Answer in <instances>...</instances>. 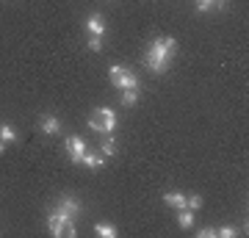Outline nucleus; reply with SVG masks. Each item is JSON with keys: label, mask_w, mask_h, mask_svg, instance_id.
Wrapping results in <instances>:
<instances>
[{"label": "nucleus", "mask_w": 249, "mask_h": 238, "mask_svg": "<svg viewBox=\"0 0 249 238\" xmlns=\"http://www.w3.org/2000/svg\"><path fill=\"white\" fill-rule=\"evenodd\" d=\"M175 53H178V42L172 36H158L150 44V50H147V70L158 72V75L166 72L169 70V61L175 58Z\"/></svg>", "instance_id": "obj_1"}, {"label": "nucleus", "mask_w": 249, "mask_h": 238, "mask_svg": "<svg viewBox=\"0 0 249 238\" xmlns=\"http://www.w3.org/2000/svg\"><path fill=\"white\" fill-rule=\"evenodd\" d=\"M75 219H70L67 213H61L58 208H55L50 216H47V230H50V236L61 238V236H75V224H72Z\"/></svg>", "instance_id": "obj_2"}, {"label": "nucleus", "mask_w": 249, "mask_h": 238, "mask_svg": "<svg viewBox=\"0 0 249 238\" xmlns=\"http://www.w3.org/2000/svg\"><path fill=\"white\" fill-rule=\"evenodd\" d=\"M64 152H67V158L72 164H80L83 155H86V141L80 139V136H70V139L64 141Z\"/></svg>", "instance_id": "obj_3"}, {"label": "nucleus", "mask_w": 249, "mask_h": 238, "mask_svg": "<svg viewBox=\"0 0 249 238\" xmlns=\"http://www.w3.org/2000/svg\"><path fill=\"white\" fill-rule=\"evenodd\" d=\"M94 116H97L100 122H103V130H106V133H114V130H116V125H119L116 114H114V111H111L108 106H100L97 111H94Z\"/></svg>", "instance_id": "obj_4"}, {"label": "nucleus", "mask_w": 249, "mask_h": 238, "mask_svg": "<svg viewBox=\"0 0 249 238\" xmlns=\"http://www.w3.org/2000/svg\"><path fill=\"white\" fill-rule=\"evenodd\" d=\"M58 211L67 213L70 219H78V216H80V202L75 200V197H67V194H64L61 200H58Z\"/></svg>", "instance_id": "obj_5"}, {"label": "nucleus", "mask_w": 249, "mask_h": 238, "mask_svg": "<svg viewBox=\"0 0 249 238\" xmlns=\"http://www.w3.org/2000/svg\"><path fill=\"white\" fill-rule=\"evenodd\" d=\"M111 83H114V89H136L139 86V78L130 70H122L116 78H111Z\"/></svg>", "instance_id": "obj_6"}, {"label": "nucleus", "mask_w": 249, "mask_h": 238, "mask_svg": "<svg viewBox=\"0 0 249 238\" xmlns=\"http://www.w3.org/2000/svg\"><path fill=\"white\" fill-rule=\"evenodd\" d=\"M39 128H42V133H47V136H58V133H61V119L53 116V114H45L39 119Z\"/></svg>", "instance_id": "obj_7"}, {"label": "nucleus", "mask_w": 249, "mask_h": 238, "mask_svg": "<svg viewBox=\"0 0 249 238\" xmlns=\"http://www.w3.org/2000/svg\"><path fill=\"white\" fill-rule=\"evenodd\" d=\"M86 31H89L91 36L103 39V34H106V19H103V14H91V17L86 19Z\"/></svg>", "instance_id": "obj_8"}, {"label": "nucleus", "mask_w": 249, "mask_h": 238, "mask_svg": "<svg viewBox=\"0 0 249 238\" xmlns=\"http://www.w3.org/2000/svg\"><path fill=\"white\" fill-rule=\"evenodd\" d=\"M163 202L169 205V208H175V211H183V208H186V194H180V191H166V194H163Z\"/></svg>", "instance_id": "obj_9"}, {"label": "nucleus", "mask_w": 249, "mask_h": 238, "mask_svg": "<svg viewBox=\"0 0 249 238\" xmlns=\"http://www.w3.org/2000/svg\"><path fill=\"white\" fill-rule=\"evenodd\" d=\"M80 164H83V166H89V169H100L103 164H106V155H94V152L86 150V155H83Z\"/></svg>", "instance_id": "obj_10"}, {"label": "nucleus", "mask_w": 249, "mask_h": 238, "mask_svg": "<svg viewBox=\"0 0 249 238\" xmlns=\"http://www.w3.org/2000/svg\"><path fill=\"white\" fill-rule=\"evenodd\" d=\"M94 233H97L100 238H116V233H119V230H116L114 224H106V221H97V224H94Z\"/></svg>", "instance_id": "obj_11"}, {"label": "nucleus", "mask_w": 249, "mask_h": 238, "mask_svg": "<svg viewBox=\"0 0 249 238\" xmlns=\"http://www.w3.org/2000/svg\"><path fill=\"white\" fill-rule=\"evenodd\" d=\"M213 9H224V0H196V11H199V14L213 11Z\"/></svg>", "instance_id": "obj_12"}, {"label": "nucleus", "mask_w": 249, "mask_h": 238, "mask_svg": "<svg viewBox=\"0 0 249 238\" xmlns=\"http://www.w3.org/2000/svg\"><path fill=\"white\" fill-rule=\"evenodd\" d=\"M139 103V89H122V106L130 108Z\"/></svg>", "instance_id": "obj_13"}, {"label": "nucleus", "mask_w": 249, "mask_h": 238, "mask_svg": "<svg viewBox=\"0 0 249 238\" xmlns=\"http://www.w3.org/2000/svg\"><path fill=\"white\" fill-rule=\"evenodd\" d=\"M178 221H180V227H183V230H188L191 224H194V211H188V208L178 211Z\"/></svg>", "instance_id": "obj_14"}, {"label": "nucleus", "mask_w": 249, "mask_h": 238, "mask_svg": "<svg viewBox=\"0 0 249 238\" xmlns=\"http://www.w3.org/2000/svg\"><path fill=\"white\" fill-rule=\"evenodd\" d=\"M0 139L6 141V144H11V141H17V130L11 125H0Z\"/></svg>", "instance_id": "obj_15"}, {"label": "nucleus", "mask_w": 249, "mask_h": 238, "mask_svg": "<svg viewBox=\"0 0 249 238\" xmlns=\"http://www.w3.org/2000/svg\"><path fill=\"white\" fill-rule=\"evenodd\" d=\"M100 150H103V155L106 158H111V155H116V144H114V139H103V144H100Z\"/></svg>", "instance_id": "obj_16"}, {"label": "nucleus", "mask_w": 249, "mask_h": 238, "mask_svg": "<svg viewBox=\"0 0 249 238\" xmlns=\"http://www.w3.org/2000/svg\"><path fill=\"white\" fill-rule=\"evenodd\" d=\"M186 208H188V211H199V208H202V197H199V194H194V197H186Z\"/></svg>", "instance_id": "obj_17"}, {"label": "nucleus", "mask_w": 249, "mask_h": 238, "mask_svg": "<svg viewBox=\"0 0 249 238\" xmlns=\"http://www.w3.org/2000/svg\"><path fill=\"white\" fill-rule=\"evenodd\" d=\"M216 236H219V238H232V236H238V230L230 227V224H224L222 230H216Z\"/></svg>", "instance_id": "obj_18"}, {"label": "nucleus", "mask_w": 249, "mask_h": 238, "mask_svg": "<svg viewBox=\"0 0 249 238\" xmlns=\"http://www.w3.org/2000/svg\"><path fill=\"white\" fill-rule=\"evenodd\" d=\"M89 50L100 53V50H103V39H97V36H91V39H89Z\"/></svg>", "instance_id": "obj_19"}, {"label": "nucleus", "mask_w": 249, "mask_h": 238, "mask_svg": "<svg viewBox=\"0 0 249 238\" xmlns=\"http://www.w3.org/2000/svg\"><path fill=\"white\" fill-rule=\"evenodd\" d=\"M89 128H91V130H97V133H106V130H103V122H100L97 116H89Z\"/></svg>", "instance_id": "obj_20"}, {"label": "nucleus", "mask_w": 249, "mask_h": 238, "mask_svg": "<svg viewBox=\"0 0 249 238\" xmlns=\"http://www.w3.org/2000/svg\"><path fill=\"white\" fill-rule=\"evenodd\" d=\"M196 236H199V238H216V230L213 227H202Z\"/></svg>", "instance_id": "obj_21"}, {"label": "nucleus", "mask_w": 249, "mask_h": 238, "mask_svg": "<svg viewBox=\"0 0 249 238\" xmlns=\"http://www.w3.org/2000/svg\"><path fill=\"white\" fill-rule=\"evenodd\" d=\"M122 70H124L122 64H111V70H108V75H111V78H116V75H119Z\"/></svg>", "instance_id": "obj_22"}, {"label": "nucleus", "mask_w": 249, "mask_h": 238, "mask_svg": "<svg viewBox=\"0 0 249 238\" xmlns=\"http://www.w3.org/2000/svg\"><path fill=\"white\" fill-rule=\"evenodd\" d=\"M3 147H6V141L0 139V155H3Z\"/></svg>", "instance_id": "obj_23"}]
</instances>
